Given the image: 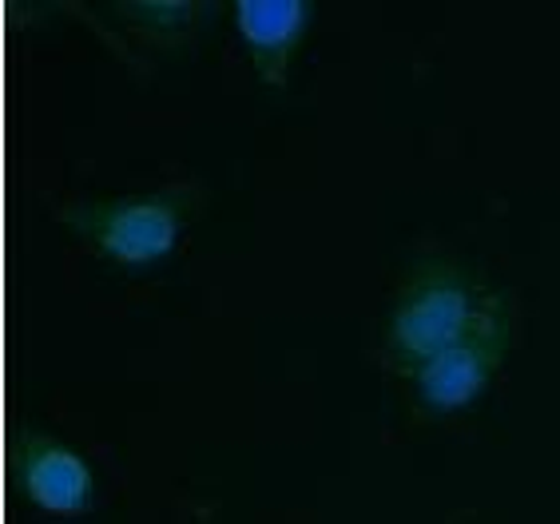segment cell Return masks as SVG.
Returning <instances> with one entry per match:
<instances>
[{"label":"cell","instance_id":"obj_1","mask_svg":"<svg viewBox=\"0 0 560 524\" xmlns=\"http://www.w3.org/2000/svg\"><path fill=\"white\" fill-rule=\"evenodd\" d=\"M505 287H493L486 270L453 255H418L398 279L382 314L377 358L382 370L406 377L442 350L477 330L501 302Z\"/></svg>","mask_w":560,"mask_h":524},{"label":"cell","instance_id":"obj_2","mask_svg":"<svg viewBox=\"0 0 560 524\" xmlns=\"http://www.w3.org/2000/svg\"><path fill=\"white\" fill-rule=\"evenodd\" d=\"M199 203H203V187L175 179L148 191L65 199L56 207V223L108 267L151 270L184 246Z\"/></svg>","mask_w":560,"mask_h":524},{"label":"cell","instance_id":"obj_3","mask_svg":"<svg viewBox=\"0 0 560 524\" xmlns=\"http://www.w3.org/2000/svg\"><path fill=\"white\" fill-rule=\"evenodd\" d=\"M513 342H517V299H513V290H505L477 330H469L457 346L398 377L410 414L421 421H450L465 409H474L497 382L501 365L509 362Z\"/></svg>","mask_w":560,"mask_h":524},{"label":"cell","instance_id":"obj_4","mask_svg":"<svg viewBox=\"0 0 560 524\" xmlns=\"http://www.w3.org/2000/svg\"><path fill=\"white\" fill-rule=\"evenodd\" d=\"M4 465L16 501L44 516H84L96 504V465L80 445L36 426H12Z\"/></svg>","mask_w":560,"mask_h":524},{"label":"cell","instance_id":"obj_5","mask_svg":"<svg viewBox=\"0 0 560 524\" xmlns=\"http://www.w3.org/2000/svg\"><path fill=\"white\" fill-rule=\"evenodd\" d=\"M311 0H235L231 24L250 60V72L267 92H287L294 80L299 53L314 28Z\"/></svg>","mask_w":560,"mask_h":524},{"label":"cell","instance_id":"obj_6","mask_svg":"<svg viewBox=\"0 0 560 524\" xmlns=\"http://www.w3.org/2000/svg\"><path fill=\"white\" fill-rule=\"evenodd\" d=\"M100 9L143 60L148 56L179 60L195 53L203 36L215 28L223 4L215 0H112Z\"/></svg>","mask_w":560,"mask_h":524}]
</instances>
